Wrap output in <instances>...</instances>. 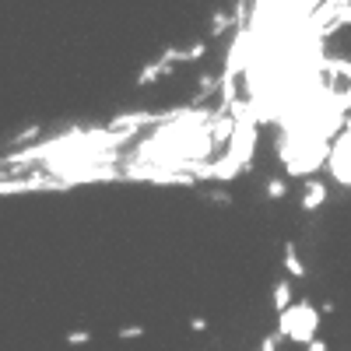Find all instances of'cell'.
<instances>
[{
    "label": "cell",
    "mask_w": 351,
    "mask_h": 351,
    "mask_svg": "<svg viewBox=\"0 0 351 351\" xmlns=\"http://www.w3.org/2000/svg\"><path fill=\"white\" fill-rule=\"evenodd\" d=\"M99 180H112V152L102 130L0 155V193L56 190Z\"/></svg>",
    "instance_id": "obj_1"
}]
</instances>
